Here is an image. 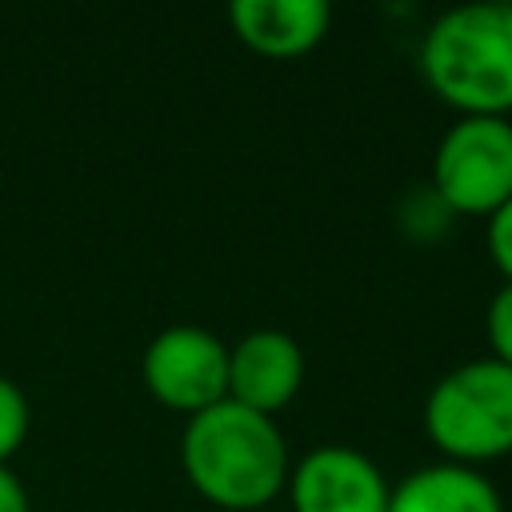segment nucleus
<instances>
[{
    "mask_svg": "<svg viewBox=\"0 0 512 512\" xmlns=\"http://www.w3.org/2000/svg\"><path fill=\"white\" fill-rule=\"evenodd\" d=\"M180 468L200 500L224 512H268L284 496L292 452L272 416L220 400L184 420Z\"/></svg>",
    "mask_w": 512,
    "mask_h": 512,
    "instance_id": "obj_1",
    "label": "nucleus"
},
{
    "mask_svg": "<svg viewBox=\"0 0 512 512\" xmlns=\"http://www.w3.org/2000/svg\"><path fill=\"white\" fill-rule=\"evenodd\" d=\"M420 76L460 116L512 112V4L480 0L440 12L420 36Z\"/></svg>",
    "mask_w": 512,
    "mask_h": 512,
    "instance_id": "obj_2",
    "label": "nucleus"
},
{
    "mask_svg": "<svg viewBox=\"0 0 512 512\" xmlns=\"http://www.w3.org/2000/svg\"><path fill=\"white\" fill-rule=\"evenodd\" d=\"M424 432L452 464L512 456V368L492 356L448 368L424 400Z\"/></svg>",
    "mask_w": 512,
    "mask_h": 512,
    "instance_id": "obj_3",
    "label": "nucleus"
},
{
    "mask_svg": "<svg viewBox=\"0 0 512 512\" xmlns=\"http://www.w3.org/2000/svg\"><path fill=\"white\" fill-rule=\"evenodd\" d=\"M428 188L452 216L488 220L512 200V120L508 116H456L436 152Z\"/></svg>",
    "mask_w": 512,
    "mask_h": 512,
    "instance_id": "obj_4",
    "label": "nucleus"
},
{
    "mask_svg": "<svg viewBox=\"0 0 512 512\" xmlns=\"http://www.w3.org/2000/svg\"><path fill=\"white\" fill-rule=\"evenodd\" d=\"M148 396L184 420L228 400V344L200 324L160 328L140 356Z\"/></svg>",
    "mask_w": 512,
    "mask_h": 512,
    "instance_id": "obj_5",
    "label": "nucleus"
},
{
    "mask_svg": "<svg viewBox=\"0 0 512 512\" xmlns=\"http://www.w3.org/2000/svg\"><path fill=\"white\" fill-rule=\"evenodd\" d=\"M288 512H388L392 484L380 464L352 444H316L292 460Z\"/></svg>",
    "mask_w": 512,
    "mask_h": 512,
    "instance_id": "obj_6",
    "label": "nucleus"
},
{
    "mask_svg": "<svg viewBox=\"0 0 512 512\" xmlns=\"http://www.w3.org/2000/svg\"><path fill=\"white\" fill-rule=\"evenodd\" d=\"M304 388V348L280 328H252L228 344V400L272 416Z\"/></svg>",
    "mask_w": 512,
    "mask_h": 512,
    "instance_id": "obj_7",
    "label": "nucleus"
},
{
    "mask_svg": "<svg viewBox=\"0 0 512 512\" xmlns=\"http://www.w3.org/2000/svg\"><path fill=\"white\" fill-rule=\"evenodd\" d=\"M332 24V8L324 0H232L228 28L232 36L268 60L308 56Z\"/></svg>",
    "mask_w": 512,
    "mask_h": 512,
    "instance_id": "obj_8",
    "label": "nucleus"
},
{
    "mask_svg": "<svg viewBox=\"0 0 512 512\" xmlns=\"http://www.w3.org/2000/svg\"><path fill=\"white\" fill-rule=\"evenodd\" d=\"M388 512H508L500 488L468 464L436 460L392 484Z\"/></svg>",
    "mask_w": 512,
    "mask_h": 512,
    "instance_id": "obj_9",
    "label": "nucleus"
},
{
    "mask_svg": "<svg viewBox=\"0 0 512 512\" xmlns=\"http://www.w3.org/2000/svg\"><path fill=\"white\" fill-rule=\"evenodd\" d=\"M28 428H32V408L24 388L0 372V464H8L24 448Z\"/></svg>",
    "mask_w": 512,
    "mask_h": 512,
    "instance_id": "obj_10",
    "label": "nucleus"
},
{
    "mask_svg": "<svg viewBox=\"0 0 512 512\" xmlns=\"http://www.w3.org/2000/svg\"><path fill=\"white\" fill-rule=\"evenodd\" d=\"M448 220H452V212H448V204H444L432 188H416V192L400 204V224H404V232H412V236H420V240L444 236V232H448Z\"/></svg>",
    "mask_w": 512,
    "mask_h": 512,
    "instance_id": "obj_11",
    "label": "nucleus"
},
{
    "mask_svg": "<svg viewBox=\"0 0 512 512\" xmlns=\"http://www.w3.org/2000/svg\"><path fill=\"white\" fill-rule=\"evenodd\" d=\"M484 340L488 356L512 368V284H500L484 308Z\"/></svg>",
    "mask_w": 512,
    "mask_h": 512,
    "instance_id": "obj_12",
    "label": "nucleus"
},
{
    "mask_svg": "<svg viewBox=\"0 0 512 512\" xmlns=\"http://www.w3.org/2000/svg\"><path fill=\"white\" fill-rule=\"evenodd\" d=\"M484 248L492 268L504 276V284H512V200L484 220Z\"/></svg>",
    "mask_w": 512,
    "mask_h": 512,
    "instance_id": "obj_13",
    "label": "nucleus"
},
{
    "mask_svg": "<svg viewBox=\"0 0 512 512\" xmlns=\"http://www.w3.org/2000/svg\"><path fill=\"white\" fill-rule=\"evenodd\" d=\"M0 512H32L28 488L8 464H0Z\"/></svg>",
    "mask_w": 512,
    "mask_h": 512,
    "instance_id": "obj_14",
    "label": "nucleus"
},
{
    "mask_svg": "<svg viewBox=\"0 0 512 512\" xmlns=\"http://www.w3.org/2000/svg\"><path fill=\"white\" fill-rule=\"evenodd\" d=\"M268 512H272V508H268Z\"/></svg>",
    "mask_w": 512,
    "mask_h": 512,
    "instance_id": "obj_15",
    "label": "nucleus"
}]
</instances>
